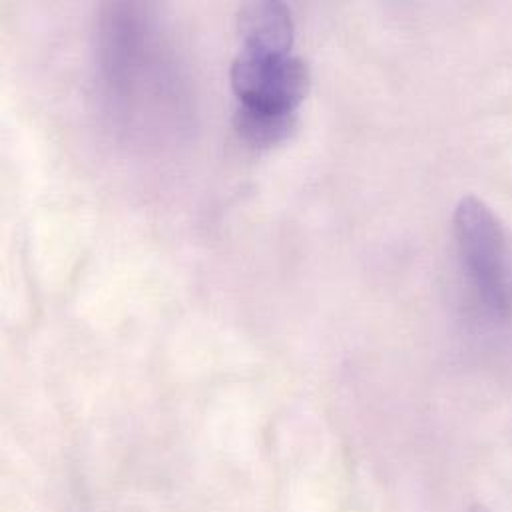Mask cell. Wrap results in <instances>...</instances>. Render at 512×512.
<instances>
[{
	"label": "cell",
	"mask_w": 512,
	"mask_h": 512,
	"mask_svg": "<svg viewBox=\"0 0 512 512\" xmlns=\"http://www.w3.org/2000/svg\"><path fill=\"white\" fill-rule=\"evenodd\" d=\"M455 238L483 299L495 311H507L511 305L507 238L499 218L483 200L467 196L455 210Z\"/></svg>",
	"instance_id": "obj_1"
},
{
	"label": "cell",
	"mask_w": 512,
	"mask_h": 512,
	"mask_svg": "<svg viewBox=\"0 0 512 512\" xmlns=\"http://www.w3.org/2000/svg\"><path fill=\"white\" fill-rule=\"evenodd\" d=\"M232 88L240 104L297 112L311 86V72L299 56H275L242 50L230 72Z\"/></svg>",
	"instance_id": "obj_2"
},
{
	"label": "cell",
	"mask_w": 512,
	"mask_h": 512,
	"mask_svg": "<svg viewBox=\"0 0 512 512\" xmlns=\"http://www.w3.org/2000/svg\"><path fill=\"white\" fill-rule=\"evenodd\" d=\"M242 50L285 56L293 46V20L283 2H248L238 12Z\"/></svg>",
	"instance_id": "obj_3"
},
{
	"label": "cell",
	"mask_w": 512,
	"mask_h": 512,
	"mask_svg": "<svg viewBox=\"0 0 512 512\" xmlns=\"http://www.w3.org/2000/svg\"><path fill=\"white\" fill-rule=\"evenodd\" d=\"M238 136L254 148H271L285 142L297 126V112H275L240 104L234 116Z\"/></svg>",
	"instance_id": "obj_4"
},
{
	"label": "cell",
	"mask_w": 512,
	"mask_h": 512,
	"mask_svg": "<svg viewBox=\"0 0 512 512\" xmlns=\"http://www.w3.org/2000/svg\"><path fill=\"white\" fill-rule=\"evenodd\" d=\"M471 512H489V511H487V509H485V507H483V505H475V507H473V509H471Z\"/></svg>",
	"instance_id": "obj_5"
}]
</instances>
